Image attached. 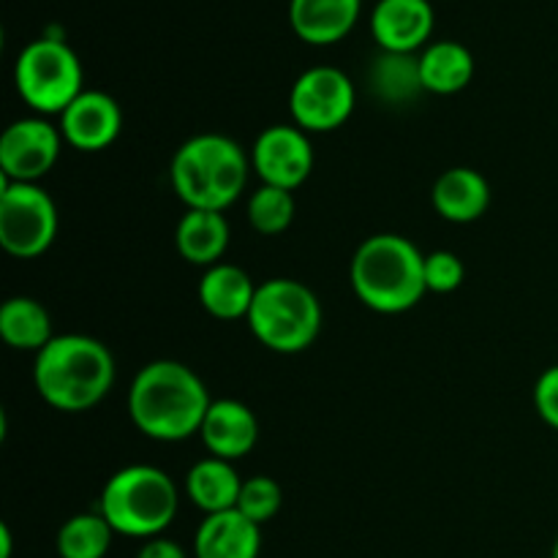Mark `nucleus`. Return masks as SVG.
Listing matches in <instances>:
<instances>
[{
  "label": "nucleus",
  "instance_id": "nucleus-21",
  "mask_svg": "<svg viewBox=\"0 0 558 558\" xmlns=\"http://www.w3.org/2000/svg\"><path fill=\"white\" fill-rule=\"evenodd\" d=\"M420 76L425 93L452 96L474 80V54L461 41H434L420 52Z\"/></svg>",
  "mask_w": 558,
  "mask_h": 558
},
{
  "label": "nucleus",
  "instance_id": "nucleus-30",
  "mask_svg": "<svg viewBox=\"0 0 558 558\" xmlns=\"http://www.w3.org/2000/svg\"><path fill=\"white\" fill-rule=\"evenodd\" d=\"M0 558H11V529L0 526Z\"/></svg>",
  "mask_w": 558,
  "mask_h": 558
},
{
  "label": "nucleus",
  "instance_id": "nucleus-25",
  "mask_svg": "<svg viewBox=\"0 0 558 558\" xmlns=\"http://www.w3.org/2000/svg\"><path fill=\"white\" fill-rule=\"evenodd\" d=\"M251 227L259 234H281L292 227L294 216H298V205H294L292 191L276 189V185H259L251 194L248 207Z\"/></svg>",
  "mask_w": 558,
  "mask_h": 558
},
{
  "label": "nucleus",
  "instance_id": "nucleus-7",
  "mask_svg": "<svg viewBox=\"0 0 558 558\" xmlns=\"http://www.w3.org/2000/svg\"><path fill=\"white\" fill-rule=\"evenodd\" d=\"M14 85L33 112L63 114L85 90V71L63 36L44 33L16 54Z\"/></svg>",
  "mask_w": 558,
  "mask_h": 558
},
{
  "label": "nucleus",
  "instance_id": "nucleus-13",
  "mask_svg": "<svg viewBox=\"0 0 558 558\" xmlns=\"http://www.w3.org/2000/svg\"><path fill=\"white\" fill-rule=\"evenodd\" d=\"M434 27L436 11L430 0H379L371 11V33L385 52H423Z\"/></svg>",
  "mask_w": 558,
  "mask_h": 558
},
{
  "label": "nucleus",
  "instance_id": "nucleus-3",
  "mask_svg": "<svg viewBox=\"0 0 558 558\" xmlns=\"http://www.w3.org/2000/svg\"><path fill=\"white\" fill-rule=\"evenodd\" d=\"M352 289L376 314H403L423 300L425 254L403 234H374L354 251L349 267Z\"/></svg>",
  "mask_w": 558,
  "mask_h": 558
},
{
  "label": "nucleus",
  "instance_id": "nucleus-16",
  "mask_svg": "<svg viewBox=\"0 0 558 558\" xmlns=\"http://www.w3.org/2000/svg\"><path fill=\"white\" fill-rule=\"evenodd\" d=\"M262 526L240 510L205 515L194 534L196 558H259Z\"/></svg>",
  "mask_w": 558,
  "mask_h": 558
},
{
  "label": "nucleus",
  "instance_id": "nucleus-10",
  "mask_svg": "<svg viewBox=\"0 0 558 558\" xmlns=\"http://www.w3.org/2000/svg\"><path fill=\"white\" fill-rule=\"evenodd\" d=\"M63 142L49 120H14L0 136V174L11 183H38L58 163Z\"/></svg>",
  "mask_w": 558,
  "mask_h": 558
},
{
  "label": "nucleus",
  "instance_id": "nucleus-6",
  "mask_svg": "<svg viewBox=\"0 0 558 558\" xmlns=\"http://www.w3.org/2000/svg\"><path fill=\"white\" fill-rule=\"evenodd\" d=\"M322 303L303 281L270 278L256 289L248 327L256 341L278 354H300L322 332Z\"/></svg>",
  "mask_w": 558,
  "mask_h": 558
},
{
  "label": "nucleus",
  "instance_id": "nucleus-18",
  "mask_svg": "<svg viewBox=\"0 0 558 558\" xmlns=\"http://www.w3.org/2000/svg\"><path fill=\"white\" fill-rule=\"evenodd\" d=\"M256 283L248 272L229 262L207 267L199 281V303L210 316L221 322L248 319V311L256 298Z\"/></svg>",
  "mask_w": 558,
  "mask_h": 558
},
{
  "label": "nucleus",
  "instance_id": "nucleus-29",
  "mask_svg": "<svg viewBox=\"0 0 558 558\" xmlns=\"http://www.w3.org/2000/svg\"><path fill=\"white\" fill-rule=\"evenodd\" d=\"M136 558H189V556H185V550L180 548L174 539L153 537V539H145V545H142Z\"/></svg>",
  "mask_w": 558,
  "mask_h": 558
},
{
  "label": "nucleus",
  "instance_id": "nucleus-1",
  "mask_svg": "<svg viewBox=\"0 0 558 558\" xmlns=\"http://www.w3.org/2000/svg\"><path fill=\"white\" fill-rule=\"evenodd\" d=\"M207 387L178 360L147 363L129 390V417L153 441H185L199 434L210 409Z\"/></svg>",
  "mask_w": 558,
  "mask_h": 558
},
{
  "label": "nucleus",
  "instance_id": "nucleus-26",
  "mask_svg": "<svg viewBox=\"0 0 558 558\" xmlns=\"http://www.w3.org/2000/svg\"><path fill=\"white\" fill-rule=\"evenodd\" d=\"M281 507L283 488L278 485V480L267 477V474H256V477L243 480V488H240V499L234 510L243 512L256 526H265L267 521H272L281 512Z\"/></svg>",
  "mask_w": 558,
  "mask_h": 558
},
{
  "label": "nucleus",
  "instance_id": "nucleus-5",
  "mask_svg": "<svg viewBox=\"0 0 558 558\" xmlns=\"http://www.w3.org/2000/svg\"><path fill=\"white\" fill-rule=\"evenodd\" d=\"M180 510L174 480L163 469L134 463L107 480L98 501V512L109 521L114 534L134 539L161 537L172 526Z\"/></svg>",
  "mask_w": 558,
  "mask_h": 558
},
{
  "label": "nucleus",
  "instance_id": "nucleus-28",
  "mask_svg": "<svg viewBox=\"0 0 558 558\" xmlns=\"http://www.w3.org/2000/svg\"><path fill=\"white\" fill-rule=\"evenodd\" d=\"M534 409L543 423L558 430V365H550L534 385Z\"/></svg>",
  "mask_w": 558,
  "mask_h": 558
},
{
  "label": "nucleus",
  "instance_id": "nucleus-23",
  "mask_svg": "<svg viewBox=\"0 0 558 558\" xmlns=\"http://www.w3.org/2000/svg\"><path fill=\"white\" fill-rule=\"evenodd\" d=\"M0 338L16 352H41L52 341L49 311L33 298H9L0 308Z\"/></svg>",
  "mask_w": 558,
  "mask_h": 558
},
{
  "label": "nucleus",
  "instance_id": "nucleus-14",
  "mask_svg": "<svg viewBox=\"0 0 558 558\" xmlns=\"http://www.w3.org/2000/svg\"><path fill=\"white\" fill-rule=\"evenodd\" d=\"M199 436L213 458L234 463L248 456L259 441V420L243 401L221 398L207 409Z\"/></svg>",
  "mask_w": 558,
  "mask_h": 558
},
{
  "label": "nucleus",
  "instance_id": "nucleus-11",
  "mask_svg": "<svg viewBox=\"0 0 558 558\" xmlns=\"http://www.w3.org/2000/svg\"><path fill=\"white\" fill-rule=\"evenodd\" d=\"M251 169L262 178V185L294 191L311 178L314 147L308 134L298 125H270L256 136L251 147Z\"/></svg>",
  "mask_w": 558,
  "mask_h": 558
},
{
  "label": "nucleus",
  "instance_id": "nucleus-2",
  "mask_svg": "<svg viewBox=\"0 0 558 558\" xmlns=\"http://www.w3.org/2000/svg\"><path fill=\"white\" fill-rule=\"evenodd\" d=\"M33 385L41 401L58 412H87L112 390L114 357L101 341L90 336H54L36 354Z\"/></svg>",
  "mask_w": 558,
  "mask_h": 558
},
{
  "label": "nucleus",
  "instance_id": "nucleus-19",
  "mask_svg": "<svg viewBox=\"0 0 558 558\" xmlns=\"http://www.w3.org/2000/svg\"><path fill=\"white\" fill-rule=\"evenodd\" d=\"M229 223L223 213L216 210H185L174 229V245L189 265L213 267L221 262L229 248Z\"/></svg>",
  "mask_w": 558,
  "mask_h": 558
},
{
  "label": "nucleus",
  "instance_id": "nucleus-24",
  "mask_svg": "<svg viewBox=\"0 0 558 558\" xmlns=\"http://www.w3.org/2000/svg\"><path fill=\"white\" fill-rule=\"evenodd\" d=\"M114 529L101 512H80L58 529L54 550L60 558H107Z\"/></svg>",
  "mask_w": 558,
  "mask_h": 558
},
{
  "label": "nucleus",
  "instance_id": "nucleus-20",
  "mask_svg": "<svg viewBox=\"0 0 558 558\" xmlns=\"http://www.w3.org/2000/svg\"><path fill=\"white\" fill-rule=\"evenodd\" d=\"M240 488H243V480L238 469L232 466V461H221V458H202L185 474V496L205 515L234 510Z\"/></svg>",
  "mask_w": 558,
  "mask_h": 558
},
{
  "label": "nucleus",
  "instance_id": "nucleus-12",
  "mask_svg": "<svg viewBox=\"0 0 558 558\" xmlns=\"http://www.w3.org/2000/svg\"><path fill=\"white\" fill-rule=\"evenodd\" d=\"M123 129L118 101L104 90H82L60 114V134L65 145L82 153L107 150Z\"/></svg>",
  "mask_w": 558,
  "mask_h": 558
},
{
  "label": "nucleus",
  "instance_id": "nucleus-9",
  "mask_svg": "<svg viewBox=\"0 0 558 558\" xmlns=\"http://www.w3.org/2000/svg\"><path fill=\"white\" fill-rule=\"evenodd\" d=\"M357 90L347 71L336 65H314L294 80L289 93V112L305 134L336 131L352 118Z\"/></svg>",
  "mask_w": 558,
  "mask_h": 558
},
{
  "label": "nucleus",
  "instance_id": "nucleus-17",
  "mask_svg": "<svg viewBox=\"0 0 558 558\" xmlns=\"http://www.w3.org/2000/svg\"><path fill=\"white\" fill-rule=\"evenodd\" d=\"M430 202L445 221L472 223L488 210L490 185L477 169L452 167L439 174L430 191Z\"/></svg>",
  "mask_w": 558,
  "mask_h": 558
},
{
  "label": "nucleus",
  "instance_id": "nucleus-4",
  "mask_svg": "<svg viewBox=\"0 0 558 558\" xmlns=\"http://www.w3.org/2000/svg\"><path fill=\"white\" fill-rule=\"evenodd\" d=\"M251 156L223 134H196L178 147L169 167L174 194L189 210L223 213L248 183Z\"/></svg>",
  "mask_w": 558,
  "mask_h": 558
},
{
  "label": "nucleus",
  "instance_id": "nucleus-8",
  "mask_svg": "<svg viewBox=\"0 0 558 558\" xmlns=\"http://www.w3.org/2000/svg\"><path fill=\"white\" fill-rule=\"evenodd\" d=\"M58 207L38 183H0V245L14 259H36L58 238Z\"/></svg>",
  "mask_w": 558,
  "mask_h": 558
},
{
  "label": "nucleus",
  "instance_id": "nucleus-31",
  "mask_svg": "<svg viewBox=\"0 0 558 558\" xmlns=\"http://www.w3.org/2000/svg\"><path fill=\"white\" fill-rule=\"evenodd\" d=\"M554 558H558V537H556V545H554Z\"/></svg>",
  "mask_w": 558,
  "mask_h": 558
},
{
  "label": "nucleus",
  "instance_id": "nucleus-15",
  "mask_svg": "<svg viewBox=\"0 0 558 558\" xmlns=\"http://www.w3.org/2000/svg\"><path fill=\"white\" fill-rule=\"evenodd\" d=\"M363 0H289L294 36L314 47H330L354 31Z\"/></svg>",
  "mask_w": 558,
  "mask_h": 558
},
{
  "label": "nucleus",
  "instance_id": "nucleus-27",
  "mask_svg": "<svg viewBox=\"0 0 558 558\" xmlns=\"http://www.w3.org/2000/svg\"><path fill=\"white\" fill-rule=\"evenodd\" d=\"M463 262L452 251H434L425 256V289L436 294L456 292L463 283Z\"/></svg>",
  "mask_w": 558,
  "mask_h": 558
},
{
  "label": "nucleus",
  "instance_id": "nucleus-22",
  "mask_svg": "<svg viewBox=\"0 0 558 558\" xmlns=\"http://www.w3.org/2000/svg\"><path fill=\"white\" fill-rule=\"evenodd\" d=\"M368 87L381 104L403 107L425 93L423 76H420V54L385 52L379 49L368 69Z\"/></svg>",
  "mask_w": 558,
  "mask_h": 558
}]
</instances>
